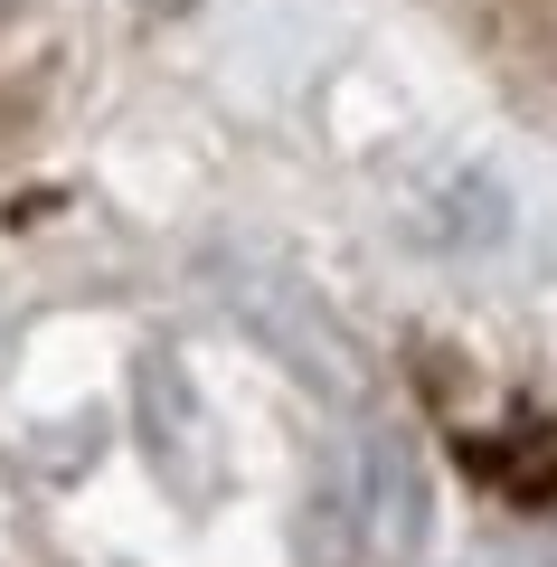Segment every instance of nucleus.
Here are the masks:
<instances>
[{
	"mask_svg": "<svg viewBox=\"0 0 557 567\" xmlns=\"http://www.w3.org/2000/svg\"><path fill=\"white\" fill-rule=\"evenodd\" d=\"M0 10H10V0H0Z\"/></svg>",
	"mask_w": 557,
	"mask_h": 567,
	"instance_id": "f03ea898",
	"label": "nucleus"
},
{
	"mask_svg": "<svg viewBox=\"0 0 557 567\" xmlns=\"http://www.w3.org/2000/svg\"><path fill=\"white\" fill-rule=\"evenodd\" d=\"M350 511H359V539L379 548L388 567H406L425 548V520H435V492H425V464L406 435H369L359 454V483H350Z\"/></svg>",
	"mask_w": 557,
	"mask_h": 567,
	"instance_id": "f257e3e1",
	"label": "nucleus"
}]
</instances>
